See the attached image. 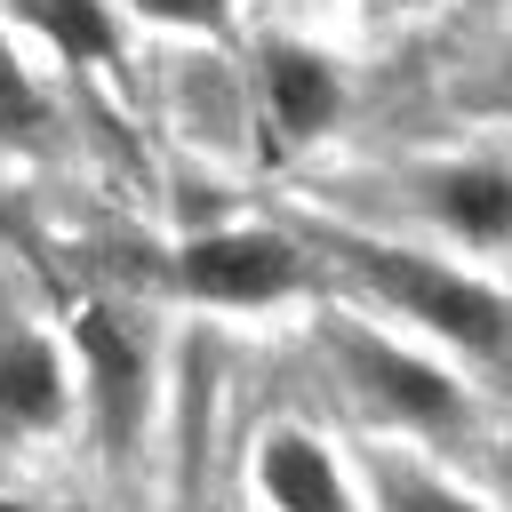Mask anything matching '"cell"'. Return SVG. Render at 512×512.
Masks as SVG:
<instances>
[{"instance_id": "cell-1", "label": "cell", "mask_w": 512, "mask_h": 512, "mask_svg": "<svg viewBox=\"0 0 512 512\" xmlns=\"http://www.w3.org/2000/svg\"><path fill=\"white\" fill-rule=\"evenodd\" d=\"M336 248H344V264H352L392 312H408L416 328L448 336V344L472 352V360H504V296H496L488 280H472V272H456V264H432V256L376 248V240H336Z\"/></svg>"}, {"instance_id": "cell-2", "label": "cell", "mask_w": 512, "mask_h": 512, "mask_svg": "<svg viewBox=\"0 0 512 512\" xmlns=\"http://www.w3.org/2000/svg\"><path fill=\"white\" fill-rule=\"evenodd\" d=\"M184 288L208 296V304H272L304 280V256L288 232H264V224H232V232H200L184 256H176Z\"/></svg>"}, {"instance_id": "cell-3", "label": "cell", "mask_w": 512, "mask_h": 512, "mask_svg": "<svg viewBox=\"0 0 512 512\" xmlns=\"http://www.w3.org/2000/svg\"><path fill=\"white\" fill-rule=\"evenodd\" d=\"M336 352H344L360 400L384 408L392 424H424V432L464 424V384L440 376L432 360H416V352H400V344H384V336H336Z\"/></svg>"}, {"instance_id": "cell-4", "label": "cell", "mask_w": 512, "mask_h": 512, "mask_svg": "<svg viewBox=\"0 0 512 512\" xmlns=\"http://www.w3.org/2000/svg\"><path fill=\"white\" fill-rule=\"evenodd\" d=\"M256 496L272 512H360L352 488H344V464L312 432H296V424L256 440Z\"/></svg>"}, {"instance_id": "cell-5", "label": "cell", "mask_w": 512, "mask_h": 512, "mask_svg": "<svg viewBox=\"0 0 512 512\" xmlns=\"http://www.w3.org/2000/svg\"><path fill=\"white\" fill-rule=\"evenodd\" d=\"M80 360H88L104 448H128L136 440V416H144V344L128 328H112L104 312H80Z\"/></svg>"}, {"instance_id": "cell-6", "label": "cell", "mask_w": 512, "mask_h": 512, "mask_svg": "<svg viewBox=\"0 0 512 512\" xmlns=\"http://www.w3.org/2000/svg\"><path fill=\"white\" fill-rule=\"evenodd\" d=\"M64 352L32 328H8L0 336V432H56L64 424Z\"/></svg>"}, {"instance_id": "cell-7", "label": "cell", "mask_w": 512, "mask_h": 512, "mask_svg": "<svg viewBox=\"0 0 512 512\" xmlns=\"http://www.w3.org/2000/svg\"><path fill=\"white\" fill-rule=\"evenodd\" d=\"M264 96H272V120L288 136H320L336 120V72L312 48H272L264 56Z\"/></svg>"}, {"instance_id": "cell-8", "label": "cell", "mask_w": 512, "mask_h": 512, "mask_svg": "<svg viewBox=\"0 0 512 512\" xmlns=\"http://www.w3.org/2000/svg\"><path fill=\"white\" fill-rule=\"evenodd\" d=\"M432 208H440V224H448L464 248H480V256L504 248V168H496V160L448 168V176L432 184Z\"/></svg>"}, {"instance_id": "cell-9", "label": "cell", "mask_w": 512, "mask_h": 512, "mask_svg": "<svg viewBox=\"0 0 512 512\" xmlns=\"http://www.w3.org/2000/svg\"><path fill=\"white\" fill-rule=\"evenodd\" d=\"M376 496H384V512H488L480 496L448 488V480L424 472L416 456H376Z\"/></svg>"}, {"instance_id": "cell-10", "label": "cell", "mask_w": 512, "mask_h": 512, "mask_svg": "<svg viewBox=\"0 0 512 512\" xmlns=\"http://www.w3.org/2000/svg\"><path fill=\"white\" fill-rule=\"evenodd\" d=\"M64 56H112V16L96 0H16Z\"/></svg>"}, {"instance_id": "cell-11", "label": "cell", "mask_w": 512, "mask_h": 512, "mask_svg": "<svg viewBox=\"0 0 512 512\" xmlns=\"http://www.w3.org/2000/svg\"><path fill=\"white\" fill-rule=\"evenodd\" d=\"M144 16H160V24H192V32H216L224 24V0H136Z\"/></svg>"}, {"instance_id": "cell-12", "label": "cell", "mask_w": 512, "mask_h": 512, "mask_svg": "<svg viewBox=\"0 0 512 512\" xmlns=\"http://www.w3.org/2000/svg\"><path fill=\"white\" fill-rule=\"evenodd\" d=\"M40 120V104H32V88L16 80V64L0 56V128H32Z\"/></svg>"}, {"instance_id": "cell-13", "label": "cell", "mask_w": 512, "mask_h": 512, "mask_svg": "<svg viewBox=\"0 0 512 512\" xmlns=\"http://www.w3.org/2000/svg\"><path fill=\"white\" fill-rule=\"evenodd\" d=\"M0 512H48V504H16V496H0Z\"/></svg>"}]
</instances>
